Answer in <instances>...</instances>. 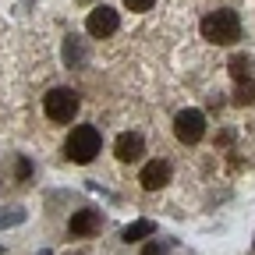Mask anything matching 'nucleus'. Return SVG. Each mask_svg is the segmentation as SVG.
I'll return each mask as SVG.
<instances>
[{
    "mask_svg": "<svg viewBox=\"0 0 255 255\" xmlns=\"http://www.w3.org/2000/svg\"><path fill=\"white\" fill-rule=\"evenodd\" d=\"M202 36H206L209 43H216V46L238 43V39H241V18H238V11L220 7V11L206 14V18H202Z\"/></svg>",
    "mask_w": 255,
    "mask_h": 255,
    "instance_id": "nucleus-1",
    "label": "nucleus"
},
{
    "mask_svg": "<svg viewBox=\"0 0 255 255\" xmlns=\"http://www.w3.org/2000/svg\"><path fill=\"white\" fill-rule=\"evenodd\" d=\"M100 145H103V138H100V131H96L92 124H78L68 135V156L75 159V163H92L96 152H100Z\"/></svg>",
    "mask_w": 255,
    "mask_h": 255,
    "instance_id": "nucleus-2",
    "label": "nucleus"
},
{
    "mask_svg": "<svg viewBox=\"0 0 255 255\" xmlns=\"http://www.w3.org/2000/svg\"><path fill=\"white\" fill-rule=\"evenodd\" d=\"M43 110H46L50 121L68 124V121H75V114H78V96H75L71 89H50V92L43 96Z\"/></svg>",
    "mask_w": 255,
    "mask_h": 255,
    "instance_id": "nucleus-3",
    "label": "nucleus"
},
{
    "mask_svg": "<svg viewBox=\"0 0 255 255\" xmlns=\"http://www.w3.org/2000/svg\"><path fill=\"white\" fill-rule=\"evenodd\" d=\"M174 131L184 145H195L202 135H206V114L202 110H181L174 117Z\"/></svg>",
    "mask_w": 255,
    "mask_h": 255,
    "instance_id": "nucleus-4",
    "label": "nucleus"
},
{
    "mask_svg": "<svg viewBox=\"0 0 255 255\" xmlns=\"http://www.w3.org/2000/svg\"><path fill=\"white\" fill-rule=\"evenodd\" d=\"M117 25H121V18H117V11H114V7H107V4L92 7V11H89V21H85L89 36H96V39H107V36H114V32H117Z\"/></svg>",
    "mask_w": 255,
    "mask_h": 255,
    "instance_id": "nucleus-5",
    "label": "nucleus"
},
{
    "mask_svg": "<svg viewBox=\"0 0 255 255\" xmlns=\"http://www.w3.org/2000/svg\"><path fill=\"white\" fill-rule=\"evenodd\" d=\"M138 181H142V188H145V191H159V188L170 181V163H163V159H152V163H145V167H142Z\"/></svg>",
    "mask_w": 255,
    "mask_h": 255,
    "instance_id": "nucleus-6",
    "label": "nucleus"
},
{
    "mask_svg": "<svg viewBox=\"0 0 255 255\" xmlns=\"http://www.w3.org/2000/svg\"><path fill=\"white\" fill-rule=\"evenodd\" d=\"M100 223H103V216L96 213V209H78V213L71 216V223H68V231H71L75 238H92L96 231H100Z\"/></svg>",
    "mask_w": 255,
    "mask_h": 255,
    "instance_id": "nucleus-7",
    "label": "nucleus"
},
{
    "mask_svg": "<svg viewBox=\"0 0 255 255\" xmlns=\"http://www.w3.org/2000/svg\"><path fill=\"white\" fill-rule=\"evenodd\" d=\"M117 156L124 159V163H135V159H142V152H145V142H142V135H131V131H124L121 138H117Z\"/></svg>",
    "mask_w": 255,
    "mask_h": 255,
    "instance_id": "nucleus-8",
    "label": "nucleus"
},
{
    "mask_svg": "<svg viewBox=\"0 0 255 255\" xmlns=\"http://www.w3.org/2000/svg\"><path fill=\"white\" fill-rule=\"evenodd\" d=\"M156 227H152V220H135V223H128L124 227V241L131 245V241H142V238H149Z\"/></svg>",
    "mask_w": 255,
    "mask_h": 255,
    "instance_id": "nucleus-9",
    "label": "nucleus"
},
{
    "mask_svg": "<svg viewBox=\"0 0 255 255\" xmlns=\"http://www.w3.org/2000/svg\"><path fill=\"white\" fill-rule=\"evenodd\" d=\"M248 71H252V60H248L245 53H238V57H231V75H234L238 82H248Z\"/></svg>",
    "mask_w": 255,
    "mask_h": 255,
    "instance_id": "nucleus-10",
    "label": "nucleus"
},
{
    "mask_svg": "<svg viewBox=\"0 0 255 255\" xmlns=\"http://www.w3.org/2000/svg\"><path fill=\"white\" fill-rule=\"evenodd\" d=\"M82 57H85V50L75 43V36H71V39H64V64H68V68H75Z\"/></svg>",
    "mask_w": 255,
    "mask_h": 255,
    "instance_id": "nucleus-11",
    "label": "nucleus"
},
{
    "mask_svg": "<svg viewBox=\"0 0 255 255\" xmlns=\"http://www.w3.org/2000/svg\"><path fill=\"white\" fill-rule=\"evenodd\" d=\"M234 103H238V107L255 103V85H252V82H241V85H238V92H234Z\"/></svg>",
    "mask_w": 255,
    "mask_h": 255,
    "instance_id": "nucleus-12",
    "label": "nucleus"
},
{
    "mask_svg": "<svg viewBox=\"0 0 255 255\" xmlns=\"http://www.w3.org/2000/svg\"><path fill=\"white\" fill-rule=\"evenodd\" d=\"M28 174H32V163H28V159H18V163H14V177L28 181Z\"/></svg>",
    "mask_w": 255,
    "mask_h": 255,
    "instance_id": "nucleus-13",
    "label": "nucleus"
},
{
    "mask_svg": "<svg viewBox=\"0 0 255 255\" xmlns=\"http://www.w3.org/2000/svg\"><path fill=\"white\" fill-rule=\"evenodd\" d=\"M152 4H156V0H124V7H128V11H149Z\"/></svg>",
    "mask_w": 255,
    "mask_h": 255,
    "instance_id": "nucleus-14",
    "label": "nucleus"
},
{
    "mask_svg": "<svg viewBox=\"0 0 255 255\" xmlns=\"http://www.w3.org/2000/svg\"><path fill=\"white\" fill-rule=\"evenodd\" d=\"M25 220V213L18 209V213H4V216H0V227H11V223H21Z\"/></svg>",
    "mask_w": 255,
    "mask_h": 255,
    "instance_id": "nucleus-15",
    "label": "nucleus"
},
{
    "mask_svg": "<svg viewBox=\"0 0 255 255\" xmlns=\"http://www.w3.org/2000/svg\"><path fill=\"white\" fill-rule=\"evenodd\" d=\"M159 252H163L159 245H145V248H142V255H159Z\"/></svg>",
    "mask_w": 255,
    "mask_h": 255,
    "instance_id": "nucleus-16",
    "label": "nucleus"
},
{
    "mask_svg": "<svg viewBox=\"0 0 255 255\" xmlns=\"http://www.w3.org/2000/svg\"><path fill=\"white\" fill-rule=\"evenodd\" d=\"M39 255H50V252H46V248H43V252H39Z\"/></svg>",
    "mask_w": 255,
    "mask_h": 255,
    "instance_id": "nucleus-17",
    "label": "nucleus"
},
{
    "mask_svg": "<svg viewBox=\"0 0 255 255\" xmlns=\"http://www.w3.org/2000/svg\"><path fill=\"white\" fill-rule=\"evenodd\" d=\"M0 252H4V248H0Z\"/></svg>",
    "mask_w": 255,
    "mask_h": 255,
    "instance_id": "nucleus-18",
    "label": "nucleus"
}]
</instances>
